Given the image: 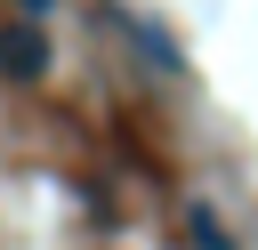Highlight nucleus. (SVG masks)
<instances>
[{"instance_id":"1","label":"nucleus","mask_w":258,"mask_h":250,"mask_svg":"<svg viewBox=\"0 0 258 250\" xmlns=\"http://www.w3.org/2000/svg\"><path fill=\"white\" fill-rule=\"evenodd\" d=\"M40 65H48V48H40L32 16H24L16 32H0V73H8V81H40Z\"/></svg>"},{"instance_id":"2","label":"nucleus","mask_w":258,"mask_h":250,"mask_svg":"<svg viewBox=\"0 0 258 250\" xmlns=\"http://www.w3.org/2000/svg\"><path fill=\"white\" fill-rule=\"evenodd\" d=\"M185 234H194L202 250H234V242H226V226H218V210H202V202H194V218H185Z\"/></svg>"},{"instance_id":"3","label":"nucleus","mask_w":258,"mask_h":250,"mask_svg":"<svg viewBox=\"0 0 258 250\" xmlns=\"http://www.w3.org/2000/svg\"><path fill=\"white\" fill-rule=\"evenodd\" d=\"M16 16H48V0H16Z\"/></svg>"}]
</instances>
